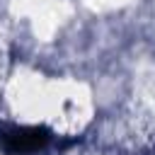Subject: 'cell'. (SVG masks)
<instances>
[{
    "label": "cell",
    "instance_id": "cell-1",
    "mask_svg": "<svg viewBox=\"0 0 155 155\" xmlns=\"http://www.w3.org/2000/svg\"><path fill=\"white\" fill-rule=\"evenodd\" d=\"M46 140H48V136H44V131H39V128H10V131L0 133V148L12 155L34 153Z\"/></svg>",
    "mask_w": 155,
    "mask_h": 155
}]
</instances>
